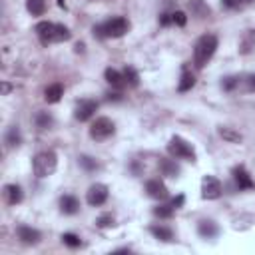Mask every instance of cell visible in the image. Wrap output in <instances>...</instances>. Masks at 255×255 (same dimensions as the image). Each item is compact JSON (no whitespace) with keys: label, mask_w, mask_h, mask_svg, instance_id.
Masks as SVG:
<instances>
[{"label":"cell","mask_w":255,"mask_h":255,"mask_svg":"<svg viewBox=\"0 0 255 255\" xmlns=\"http://www.w3.org/2000/svg\"><path fill=\"white\" fill-rule=\"evenodd\" d=\"M221 196V181L213 176H205L202 179V198L204 200H217Z\"/></svg>","instance_id":"obj_8"},{"label":"cell","mask_w":255,"mask_h":255,"mask_svg":"<svg viewBox=\"0 0 255 255\" xmlns=\"http://www.w3.org/2000/svg\"><path fill=\"white\" fill-rule=\"evenodd\" d=\"M168 152H170V155H174V157H178V159H187V162H196V152H194V148H191L189 142H185V140L179 138V136H174V138L170 140Z\"/></svg>","instance_id":"obj_5"},{"label":"cell","mask_w":255,"mask_h":255,"mask_svg":"<svg viewBox=\"0 0 255 255\" xmlns=\"http://www.w3.org/2000/svg\"><path fill=\"white\" fill-rule=\"evenodd\" d=\"M62 96H64V86H62V84H52V86H48V88L44 90V98H46L48 104L60 102Z\"/></svg>","instance_id":"obj_16"},{"label":"cell","mask_w":255,"mask_h":255,"mask_svg":"<svg viewBox=\"0 0 255 255\" xmlns=\"http://www.w3.org/2000/svg\"><path fill=\"white\" fill-rule=\"evenodd\" d=\"M159 172H162L164 176L176 178L179 174V166L174 162V159H159Z\"/></svg>","instance_id":"obj_19"},{"label":"cell","mask_w":255,"mask_h":255,"mask_svg":"<svg viewBox=\"0 0 255 255\" xmlns=\"http://www.w3.org/2000/svg\"><path fill=\"white\" fill-rule=\"evenodd\" d=\"M239 82H241V78H239V76H228V78H223L221 88L226 90V92H231V90H235V88L239 86Z\"/></svg>","instance_id":"obj_27"},{"label":"cell","mask_w":255,"mask_h":255,"mask_svg":"<svg viewBox=\"0 0 255 255\" xmlns=\"http://www.w3.org/2000/svg\"><path fill=\"white\" fill-rule=\"evenodd\" d=\"M10 90H12V86H10L8 82H2V84H0V92H2V96H8Z\"/></svg>","instance_id":"obj_37"},{"label":"cell","mask_w":255,"mask_h":255,"mask_svg":"<svg viewBox=\"0 0 255 255\" xmlns=\"http://www.w3.org/2000/svg\"><path fill=\"white\" fill-rule=\"evenodd\" d=\"M221 4L226 6V8H237V2H235V0H221Z\"/></svg>","instance_id":"obj_39"},{"label":"cell","mask_w":255,"mask_h":255,"mask_svg":"<svg viewBox=\"0 0 255 255\" xmlns=\"http://www.w3.org/2000/svg\"><path fill=\"white\" fill-rule=\"evenodd\" d=\"M20 142H22V136H20L18 128H16V126L8 128V132H6V144H8L10 148H16V146H20Z\"/></svg>","instance_id":"obj_24"},{"label":"cell","mask_w":255,"mask_h":255,"mask_svg":"<svg viewBox=\"0 0 255 255\" xmlns=\"http://www.w3.org/2000/svg\"><path fill=\"white\" fill-rule=\"evenodd\" d=\"M150 233L159 239V241H172L174 239V231L170 228H164V226H152L150 228Z\"/></svg>","instance_id":"obj_18"},{"label":"cell","mask_w":255,"mask_h":255,"mask_svg":"<svg viewBox=\"0 0 255 255\" xmlns=\"http://www.w3.org/2000/svg\"><path fill=\"white\" fill-rule=\"evenodd\" d=\"M253 48H255V30H247L245 34H243V38H241L239 52L241 54H249Z\"/></svg>","instance_id":"obj_20"},{"label":"cell","mask_w":255,"mask_h":255,"mask_svg":"<svg viewBox=\"0 0 255 255\" xmlns=\"http://www.w3.org/2000/svg\"><path fill=\"white\" fill-rule=\"evenodd\" d=\"M122 74H124V78H126V84H130V86H138V84H140V76H138V72H136L132 66H126Z\"/></svg>","instance_id":"obj_26"},{"label":"cell","mask_w":255,"mask_h":255,"mask_svg":"<svg viewBox=\"0 0 255 255\" xmlns=\"http://www.w3.org/2000/svg\"><path fill=\"white\" fill-rule=\"evenodd\" d=\"M58 6L60 8H66V0H58Z\"/></svg>","instance_id":"obj_41"},{"label":"cell","mask_w":255,"mask_h":255,"mask_svg":"<svg viewBox=\"0 0 255 255\" xmlns=\"http://www.w3.org/2000/svg\"><path fill=\"white\" fill-rule=\"evenodd\" d=\"M128 30H130V22H128L124 16H116V18H110V20L96 26L94 34L98 38H120Z\"/></svg>","instance_id":"obj_3"},{"label":"cell","mask_w":255,"mask_h":255,"mask_svg":"<svg viewBox=\"0 0 255 255\" xmlns=\"http://www.w3.org/2000/svg\"><path fill=\"white\" fill-rule=\"evenodd\" d=\"M231 176H233V179H235V185H237L239 189H251V187H253V179H251V176L247 174V170H245L243 166H237V168H233Z\"/></svg>","instance_id":"obj_12"},{"label":"cell","mask_w":255,"mask_h":255,"mask_svg":"<svg viewBox=\"0 0 255 255\" xmlns=\"http://www.w3.org/2000/svg\"><path fill=\"white\" fill-rule=\"evenodd\" d=\"M34 122H36L38 128H42V130H48V128L54 124V118L48 112H38L36 118H34Z\"/></svg>","instance_id":"obj_25"},{"label":"cell","mask_w":255,"mask_h":255,"mask_svg":"<svg viewBox=\"0 0 255 255\" xmlns=\"http://www.w3.org/2000/svg\"><path fill=\"white\" fill-rule=\"evenodd\" d=\"M58 168V155L56 152L52 150H44L40 153L34 155V162H32V170H34V174L38 178H48L56 172Z\"/></svg>","instance_id":"obj_4"},{"label":"cell","mask_w":255,"mask_h":255,"mask_svg":"<svg viewBox=\"0 0 255 255\" xmlns=\"http://www.w3.org/2000/svg\"><path fill=\"white\" fill-rule=\"evenodd\" d=\"M108 196H110L108 185H104V183H94V185H90L88 194H86V202H88L90 205H94V207H98V205L106 204Z\"/></svg>","instance_id":"obj_7"},{"label":"cell","mask_w":255,"mask_h":255,"mask_svg":"<svg viewBox=\"0 0 255 255\" xmlns=\"http://www.w3.org/2000/svg\"><path fill=\"white\" fill-rule=\"evenodd\" d=\"M219 136L226 140V142H230V144H239L243 138H241V134L239 132H235V130H231V128H219Z\"/></svg>","instance_id":"obj_23"},{"label":"cell","mask_w":255,"mask_h":255,"mask_svg":"<svg viewBox=\"0 0 255 255\" xmlns=\"http://www.w3.org/2000/svg\"><path fill=\"white\" fill-rule=\"evenodd\" d=\"M104 76H106V80H108V84H110L112 88H118V90H120V88L126 86V78H124V74H120V72L114 70V68H108Z\"/></svg>","instance_id":"obj_17"},{"label":"cell","mask_w":255,"mask_h":255,"mask_svg":"<svg viewBox=\"0 0 255 255\" xmlns=\"http://www.w3.org/2000/svg\"><path fill=\"white\" fill-rule=\"evenodd\" d=\"M60 209H62V213H66V215H74L80 209V202L74 196H62L60 198Z\"/></svg>","instance_id":"obj_14"},{"label":"cell","mask_w":255,"mask_h":255,"mask_svg":"<svg viewBox=\"0 0 255 255\" xmlns=\"http://www.w3.org/2000/svg\"><path fill=\"white\" fill-rule=\"evenodd\" d=\"M183 202H185V198H183V196H178V198H174V202H172L174 209H179V207L183 205Z\"/></svg>","instance_id":"obj_36"},{"label":"cell","mask_w":255,"mask_h":255,"mask_svg":"<svg viewBox=\"0 0 255 255\" xmlns=\"http://www.w3.org/2000/svg\"><path fill=\"white\" fill-rule=\"evenodd\" d=\"M96 226H98V228H110V226H114V217L110 213L100 215L98 219H96Z\"/></svg>","instance_id":"obj_32"},{"label":"cell","mask_w":255,"mask_h":255,"mask_svg":"<svg viewBox=\"0 0 255 255\" xmlns=\"http://www.w3.org/2000/svg\"><path fill=\"white\" fill-rule=\"evenodd\" d=\"M62 241L66 243L68 247H72V249H76V247L82 245V241H80V237H78L76 233H64V235H62Z\"/></svg>","instance_id":"obj_30"},{"label":"cell","mask_w":255,"mask_h":255,"mask_svg":"<svg viewBox=\"0 0 255 255\" xmlns=\"http://www.w3.org/2000/svg\"><path fill=\"white\" fill-rule=\"evenodd\" d=\"M189 6L194 8V10L198 12V16H202V18H204L205 14H209V8H207V6H205V4L202 2V0H194V2H191Z\"/></svg>","instance_id":"obj_31"},{"label":"cell","mask_w":255,"mask_h":255,"mask_svg":"<svg viewBox=\"0 0 255 255\" xmlns=\"http://www.w3.org/2000/svg\"><path fill=\"white\" fill-rule=\"evenodd\" d=\"M106 100H108V102H120V100H122V94H118V92H116V94H108Z\"/></svg>","instance_id":"obj_38"},{"label":"cell","mask_w":255,"mask_h":255,"mask_svg":"<svg viewBox=\"0 0 255 255\" xmlns=\"http://www.w3.org/2000/svg\"><path fill=\"white\" fill-rule=\"evenodd\" d=\"M26 8L32 16H42L46 12V2L44 0H26Z\"/></svg>","instance_id":"obj_22"},{"label":"cell","mask_w":255,"mask_h":255,"mask_svg":"<svg viewBox=\"0 0 255 255\" xmlns=\"http://www.w3.org/2000/svg\"><path fill=\"white\" fill-rule=\"evenodd\" d=\"M96 110H98V102H96V100H82V102L76 106L74 116H76V120H80V122H88V120L96 114Z\"/></svg>","instance_id":"obj_9"},{"label":"cell","mask_w":255,"mask_h":255,"mask_svg":"<svg viewBox=\"0 0 255 255\" xmlns=\"http://www.w3.org/2000/svg\"><path fill=\"white\" fill-rule=\"evenodd\" d=\"M4 198H6V202L10 204V205H16V204H20L22 202V187L20 185H16V183H8V185H4Z\"/></svg>","instance_id":"obj_13"},{"label":"cell","mask_w":255,"mask_h":255,"mask_svg":"<svg viewBox=\"0 0 255 255\" xmlns=\"http://www.w3.org/2000/svg\"><path fill=\"white\" fill-rule=\"evenodd\" d=\"M198 233L202 237H205V239H211V237H215L219 233V230H217V226L211 219H204V221L198 223Z\"/></svg>","instance_id":"obj_15"},{"label":"cell","mask_w":255,"mask_h":255,"mask_svg":"<svg viewBox=\"0 0 255 255\" xmlns=\"http://www.w3.org/2000/svg\"><path fill=\"white\" fill-rule=\"evenodd\" d=\"M36 36L40 38V42L44 44H56V42H66L70 40V30L64 26V24H54V22H38L36 28Z\"/></svg>","instance_id":"obj_1"},{"label":"cell","mask_w":255,"mask_h":255,"mask_svg":"<svg viewBox=\"0 0 255 255\" xmlns=\"http://www.w3.org/2000/svg\"><path fill=\"white\" fill-rule=\"evenodd\" d=\"M215 50H217V36L215 34H204L196 42V48H194V64H196V68L202 70L205 64L211 60Z\"/></svg>","instance_id":"obj_2"},{"label":"cell","mask_w":255,"mask_h":255,"mask_svg":"<svg viewBox=\"0 0 255 255\" xmlns=\"http://www.w3.org/2000/svg\"><path fill=\"white\" fill-rule=\"evenodd\" d=\"M245 86H247V90H249V92H255V74H253V76H247Z\"/></svg>","instance_id":"obj_34"},{"label":"cell","mask_w":255,"mask_h":255,"mask_svg":"<svg viewBox=\"0 0 255 255\" xmlns=\"http://www.w3.org/2000/svg\"><path fill=\"white\" fill-rule=\"evenodd\" d=\"M153 215L162 217V219H170L174 215V205H157V207H153Z\"/></svg>","instance_id":"obj_28"},{"label":"cell","mask_w":255,"mask_h":255,"mask_svg":"<svg viewBox=\"0 0 255 255\" xmlns=\"http://www.w3.org/2000/svg\"><path fill=\"white\" fill-rule=\"evenodd\" d=\"M237 2V6H241V4H249V2H253V0H235Z\"/></svg>","instance_id":"obj_40"},{"label":"cell","mask_w":255,"mask_h":255,"mask_svg":"<svg viewBox=\"0 0 255 255\" xmlns=\"http://www.w3.org/2000/svg\"><path fill=\"white\" fill-rule=\"evenodd\" d=\"M194 84H196V76L191 74L187 68H183V70H181V80H179L178 90H179V92H187V90L194 88Z\"/></svg>","instance_id":"obj_21"},{"label":"cell","mask_w":255,"mask_h":255,"mask_svg":"<svg viewBox=\"0 0 255 255\" xmlns=\"http://www.w3.org/2000/svg\"><path fill=\"white\" fill-rule=\"evenodd\" d=\"M16 233H18V239L22 243H28V245H36L40 241V231L34 230V228H28V226H18L16 228Z\"/></svg>","instance_id":"obj_11"},{"label":"cell","mask_w":255,"mask_h":255,"mask_svg":"<svg viewBox=\"0 0 255 255\" xmlns=\"http://www.w3.org/2000/svg\"><path fill=\"white\" fill-rule=\"evenodd\" d=\"M172 20H174V24L176 26H185V22H187V16H185V12H174L172 14Z\"/></svg>","instance_id":"obj_33"},{"label":"cell","mask_w":255,"mask_h":255,"mask_svg":"<svg viewBox=\"0 0 255 255\" xmlns=\"http://www.w3.org/2000/svg\"><path fill=\"white\" fill-rule=\"evenodd\" d=\"M159 24H162V26H170V24H174L172 14H162V18H159Z\"/></svg>","instance_id":"obj_35"},{"label":"cell","mask_w":255,"mask_h":255,"mask_svg":"<svg viewBox=\"0 0 255 255\" xmlns=\"http://www.w3.org/2000/svg\"><path fill=\"white\" fill-rule=\"evenodd\" d=\"M146 191H148V196L153 198V200H166L168 198V187L164 181H159V179H150L146 183Z\"/></svg>","instance_id":"obj_10"},{"label":"cell","mask_w":255,"mask_h":255,"mask_svg":"<svg viewBox=\"0 0 255 255\" xmlns=\"http://www.w3.org/2000/svg\"><path fill=\"white\" fill-rule=\"evenodd\" d=\"M80 166H82L86 172L98 170V162H96L94 157H90V155H80Z\"/></svg>","instance_id":"obj_29"},{"label":"cell","mask_w":255,"mask_h":255,"mask_svg":"<svg viewBox=\"0 0 255 255\" xmlns=\"http://www.w3.org/2000/svg\"><path fill=\"white\" fill-rule=\"evenodd\" d=\"M114 132H116V126H114V122L110 118H98L90 126V138L96 140V142L108 140Z\"/></svg>","instance_id":"obj_6"}]
</instances>
